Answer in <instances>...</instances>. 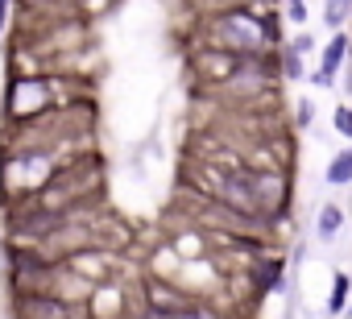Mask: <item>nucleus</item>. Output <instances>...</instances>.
Listing matches in <instances>:
<instances>
[{
    "label": "nucleus",
    "mask_w": 352,
    "mask_h": 319,
    "mask_svg": "<svg viewBox=\"0 0 352 319\" xmlns=\"http://www.w3.org/2000/svg\"><path fill=\"white\" fill-rule=\"evenodd\" d=\"M352 17V0H327V5H323V21L340 34L344 30V21Z\"/></svg>",
    "instance_id": "1a4fd4ad"
},
{
    "label": "nucleus",
    "mask_w": 352,
    "mask_h": 319,
    "mask_svg": "<svg viewBox=\"0 0 352 319\" xmlns=\"http://www.w3.org/2000/svg\"><path fill=\"white\" fill-rule=\"evenodd\" d=\"M278 67H282V75H286V79H302V54H298V50H294L290 42H282Z\"/></svg>",
    "instance_id": "9d476101"
},
{
    "label": "nucleus",
    "mask_w": 352,
    "mask_h": 319,
    "mask_svg": "<svg viewBox=\"0 0 352 319\" xmlns=\"http://www.w3.org/2000/svg\"><path fill=\"white\" fill-rule=\"evenodd\" d=\"M294 112H298V116H294V120H298V129H307V124H311V116H315V104H311V100H298V108H294Z\"/></svg>",
    "instance_id": "f8f14e48"
},
{
    "label": "nucleus",
    "mask_w": 352,
    "mask_h": 319,
    "mask_svg": "<svg viewBox=\"0 0 352 319\" xmlns=\"http://www.w3.org/2000/svg\"><path fill=\"white\" fill-rule=\"evenodd\" d=\"M208 30H212V46L232 50V54H241V58H249V54L257 58V54L270 46L265 17H257V13H249V9H220Z\"/></svg>",
    "instance_id": "f257e3e1"
},
{
    "label": "nucleus",
    "mask_w": 352,
    "mask_h": 319,
    "mask_svg": "<svg viewBox=\"0 0 352 319\" xmlns=\"http://www.w3.org/2000/svg\"><path fill=\"white\" fill-rule=\"evenodd\" d=\"M331 129L352 145V104L344 100V104H336V112H331Z\"/></svg>",
    "instance_id": "9b49d317"
},
{
    "label": "nucleus",
    "mask_w": 352,
    "mask_h": 319,
    "mask_svg": "<svg viewBox=\"0 0 352 319\" xmlns=\"http://www.w3.org/2000/svg\"><path fill=\"white\" fill-rule=\"evenodd\" d=\"M5 21H9V0H0V34H5Z\"/></svg>",
    "instance_id": "2eb2a0df"
},
{
    "label": "nucleus",
    "mask_w": 352,
    "mask_h": 319,
    "mask_svg": "<svg viewBox=\"0 0 352 319\" xmlns=\"http://www.w3.org/2000/svg\"><path fill=\"white\" fill-rule=\"evenodd\" d=\"M249 187H253L257 216H274V212H282V208H286V175H282V170L249 175Z\"/></svg>",
    "instance_id": "20e7f679"
},
{
    "label": "nucleus",
    "mask_w": 352,
    "mask_h": 319,
    "mask_svg": "<svg viewBox=\"0 0 352 319\" xmlns=\"http://www.w3.org/2000/svg\"><path fill=\"white\" fill-rule=\"evenodd\" d=\"M50 112V83L46 79H13L9 83V120H30Z\"/></svg>",
    "instance_id": "f03ea898"
},
{
    "label": "nucleus",
    "mask_w": 352,
    "mask_h": 319,
    "mask_svg": "<svg viewBox=\"0 0 352 319\" xmlns=\"http://www.w3.org/2000/svg\"><path fill=\"white\" fill-rule=\"evenodd\" d=\"M323 179H327L331 187H348V183H352V145H344V149L331 153V162H327Z\"/></svg>",
    "instance_id": "423d86ee"
},
{
    "label": "nucleus",
    "mask_w": 352,
    "mask_h": 319,
    "mask_svg": "<svg viewBox=\"0 0 352 319\" xmlns=\"http://www.w3.org/2000/svg\"><path fill=\"white\" fill-rule=\"evenodd\" d=\"M290 46H294L298 54H311V50H315V38H311V34H298V38H294Z\"/></svg>",
    "instance_id": "4468645a"
},
{
    "label": "nucleus",
    "mask_w": 352,
    "mask_h": 319,
    "mask_svg": "<svg viewBox=\"0 0 352 319\" xmlns=\"http://www.w3.org/2000/svg\"><path fill=\"white\" fill-rule=\"evenodd\" d=\"M348 294H352V274L348 270H336L331 274V294H327V315H344Z\"/></svg>",
    "instance_id": "6e6552de"
},
{
    "label": "nucleus",
    "mask_w": 352,
    "mask_h": 319,
    "mask_svg": "<svg viewBox=\"0 0 352 319\" xmlns=\"http://www.w3.org/2000/svg\"><path fill=\"white\" fill-rule=\"evenodd\" d=\"M348 54H352V38H348L344 30H340V34H331V42L323 46V63H319V71L311 75V83H315V87H331Z\"/></svg>",
    "instance_id": "39448f33"
},
{
    "label": "nucleus",
    "mask_w": 352,
    "mask_h": 319,
    "mask_svg": "<svg viewBox=\"0 0 352 319\" xmlns=\"http://www.w3.org/2000/svg\"><path fill=\"white\" fill-rule=\"evenodd\" d=\"M286 17H290L294 25H302V21H307V5H302V0H290V5H286Z\"/></svg>",
    "instance_id": "ddd939ff"
},
{
    "label": "nucleus",
    "mask_w": 352,
    "mask_h": 319,
    "mask_svg": "<svg viewBox=\"0 0 352 319\" xmlns=\"http://www.w3.org/2000/svg\"><path fill=\"white\" fill-rule=\"evenodd\" d=\"M245 63H249V58H241V54H232V50L199 46V54H195V75H199V79H216V83H224V79H236V75L245 71Z\"/></svg>",
    "instance_id": "7ed1b4c3"
},
{
    "label": "nucleus",
    "mask_w": 352,
    "mask_h": 319,
    "mask_svg": "<svg viewBox=\"0 0 352 319\" xmlns=\"http://www.w3.org/2000/svg\"><path fill=\"white\" fill-rule=\"evenodd\" d=\"M344 228V208L340 204H323L315 216V236L319 241H336V232Z\"/></svg>",
    "instance_id": "0eeeda50"
}]
</instances>
